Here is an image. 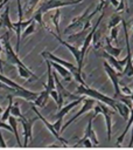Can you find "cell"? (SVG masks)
I'll return each mask as SVG.
<instances>
[{
  "label": "cell",
  "instance_id": "6da1fadb",
  "mask_svg": "<svg viewBox=\"0 0 133 150\" xmlns=\"http://www.w3.org/2000/svg\"><path fill=\"white\" fill-rule=\"evenodd\" d=\"M2 42H4V47H5V50H6V55H7V61L10 63V64H14L16 68H18V73L21 77L26 79V80H29V81H33V80H37L38 76L35 75L27 66H24V63L19 59L18 56V53L13 49L10 42H9V33L6 32L2 38H1Z\"/></svg>",
  "mask_w": 133,
  "mask_h": 150
},
{
  "label": "cell",
  "instance_id": "7a4b0ae2",
  "mask_svg": "<svg viewBox=\"0 0 133 150\" xmlns=\"http://www.w3.org/2000/svg\"><path fill=\"white\" fill-rule=\"evenodd\" d=\"M77 94H79L82 96H89L90 98H93V100H96L98 102L104 103L105 105H108V107L113 108V110H116V111H117V108H118V105L120 103L118 100L108 97V96H106V95L99 93L98 90L92 89V88H90L88 86H80L79 84L77 87Z\"/></svg>",
  "mask_w": 133,
  "mask_h": 150
},
{
  "label": "cell",
  "instance_id": "3957f363",
  "mask_svg": "<svg viewBox=\"0 0 133 150\" xmlns=\"http://www.w3.org/2000/svg\"><path fill=\"white\" fill-rule=\"evenodd\" d=\"M41 56H43V59H48V60H50V61H52V62H56L57 64L63 66L64 68H66V69L71 73L72 77L76 80V82H78L80 86H86L85 81H84V80H83V77H82V73H79V71H78L77 66H75L74 63L68 62V61H65V60H63V59H61V57H58V56L54 55V54H52V53H50V52H47V50L42 52V53H41Z\"/></svg>",
  "mask_w": 133,
  "mask_h": 150
},
{
  "label": "cell",
  "instance_id": "277c9868",
  "mask_svg": "<svg viewBox=\"0 0 133 150\" xmlns=\"http://www.w3.org/2000/svg\"><path fill=\"white\" fill-rule=\"evenodd\" d=\"M96 117L94 116H91L89 122H88V127H86V130L84 132V136L78 139L77 143H75V146H96L98 144V139H97V136L94 134V130L92 128V122Z\"/></svg>",
  "mask_w": 133,
  "mask_h": 150
},
{
  "label": "cell",
  "instance_id": "5b68a950",
  "mask_svg": "<svg viewBox=\"0 0 133 150\" xmlns=\"http://www.w3.org/2000/svg\"><path fill=\"white\" fill-rule=\"evenodd\" d=\"M123 29H124V35H125V42H126V49H127V55H126V64L123 69L121 74H118L120 76H133V63H132V54H131V46H130V38H128V30L126 22L123 20Z\"/></svg>",
  "mask_w": 133,
  "mask_h": 150
},
{
  "label": "cell",
  "instance_id": "8992f818",
  "mask_svg": "<svg viewBox=\"0 0 133 150\" xmlns=\"http://www.w3.org/2000/svg\"><path fill=\"white\" fill-rule=\"evenodd\" d=\"M83 0H47L46 2H43L38 11L44 14L47 12H49L50 9H60L61 7L64 6H71V5H77L79 2H82Z\"/></svg>",
  "mask_w": 133,
  "mask_h": 150
},
{
  "label": "cell",
  "instance_id": "52a82bcc",
  "mask_svg": "<svg viewBox=\"0 0 133 150\" xmlns=\"http://www.w3.org/2000/svg\"><path fill=\"white\" fill-rule=\"evenodd\" d=\"M104 69H105L107 76L110 77V80H111V82H112V84H113V89H114V97H113V98L118 100L119 97L123 96V94L120 93L119 75H118V73H117V71H116V70H114V69H113L106 61H104Z\"/></svg>",
  "mask_w": 133,
  "mask_h": 150
},
{
  "label": "cell",
  "instance_id": "ba28073f",
  "mask_svg": "<svg viewBox=\"0 0 133 150\" xmlns=\"http://www.w3.org/2000/svg\"><path fill=\"white\" fill-rule=\"evenodd\" d=\"M96 104H97V101H96V100L90 98V97H89V98H88V97H85V98H84V101H83V105H82V108L79 109V111H78V112H77V114H76L74 117H71V118H70L68 122H65V123L62 125V128H61V132H62V131H63V130H64L66 127H69V125H70L72 122H75V121H76V120H77L79 116H82L84 112H86V111H89V110L93 109Z\"/></svg>",
  "mask_w": 133,
  "mask_h": 150
},
{
  "label": "cell",
  "instance_id": "9c48e42d",
  "mask_svg": "<svg viewBox=\"0 0 133 150\" xmlns=\"http://www.w3.org/2000/svg\"><path fill=\"white\" fill-rule=\"evenodd\" d=\"M91 7H92V6H89L88 8H85V12H83L79 16L74 18L72 21H71V23L64 29V33L66 34V33H69L70 30H79V32H80V30L83 29L85 22H86V18H88V15L90 14Z\"/></svg>",
  "mask_w": 133,
  "mask_h": 150
},
{
  "label": "cell",
  "instance_id": "30bf717a",
  "mask_svg": "<svg viewBox=\"0 0 133 150\" xmlns=\"http://www.w3.org/2000/svg\"><path fill=\"white\" fill-rule=\"evenodd\" d=\"M54 36H55V39L62 45V46H64V47H66L69 50H70V53L72 54V56L76 59V62H77V68H78V71L79 73H82V67H83V63L80 62V49L78 48V47H75L74 45H71V43H69V42H66V41H64V40H62L61 39V36H58L56 33H54L52 30H49Z\"/></svg>",
  "mask_w": 133,
  "mask_h": 150
},
{
  "label": "cell",
  "instance_id": "8fae6325",
  "mask_svg": "<svg viewBox=\"0 0 133 150\" xmlns=\"http://www.w3.org/2000/svg\"><path fill=\"white\" fill-rule=\"evenodd\" d=\"M18 118L21 121V123H22V125H23L24 142H23V145H22V146H27V145H28V142L32 139V129H33V124H34V122H35L38 117L36 116V117H34V118H32V120H28V118H26V117L21 114Z\"/></svg>",
  "mask_w": 133,
  "mask_h": 150
},
{
  "label": "cell",
  "instance_id": "7c38bea8",
  "mask_svg": "<svg viewBox=\"0 0 133 150\" xmlns=\"http://www.w3.org/2000/svg\"><path fill=\"white\" fill-rule=\"evenodd\" d=\"M51 62V67H54V69H55V71L56 73H58L65 81H68V82H70L71 80H72V75H71V73L66 69V68H64L63 66H61V64H57L56 62H52V61H50Z\"/></svg>",
  "mask_w": 133,
  "mask_h": 150
},
{
  "label": "cell",
  "instance_id": "4fadbf2b",
  "mask_svg": "<svg viewBox=\"0 0 133 150\" xmlns=\"http://www.w3.org/2000/svg\"><path fill=\"white\" fill-rule=\"evenodd\" d=\"M105 41H106V46L104 47L105 48V53H107L108 55H111V56H113L114 59H117L119 55H120V53H121V48H119V47H113V46H111V40H110V38H105Z\"/></svg>",
  "mask_w": 133,
  "mask_h": 150
},
{
  "label": "cell",
  "instance_id": "5bb4252c",
  "mask_svg": "<svg viewBox=\"0 0 133 150\" xmlns=\"http://www.w3.org/2000/svg\"><path fill=\"white\" fill-rule=\"evenodd\" d=\"M50 96V94L46 90V89H43L40 94H38V97L35 100V102H34V105L35 107H38V108H43L46 104H47V102H48V97Z\"/></svg>",
  "mask_w": 133,
  "mask_h": 150
},
{
  "label": "cell",
  "instance_id": "9a60e30c",
  "mask_svg": "<svg viewBox=\"0 0 133 150\" xmlns=\"http://www.w3.org/2000/svg\"><path fill=\"white\" fill-rule=\"evenodd\" d=\"M0 22H2V27H6L10 30H14V25L9 19V7L8 6H6V8H5V12L1 15V21Z\"/></svg>",
  "mask_w": 133,
  "mask_h": 150
},
{
  "label": "cell",
  "instance_id": "2e32d148",
  "mask_svg": "<svg viewBox=\"0 0 133 150\" xmlns=\"http://www.w3.org/2000/svg\"><path fill=\"white\" fill-rule=\"evenodd\" d=\"M103 56H104V57H105V59L107 60L106 62H107V63H108V64H110V66H111V67H112L113 69H116V70H117V71H119V73H120V71L123 73V66L120 64V62H119V60H117V59H114L113 56H111V55H108V54H107V53H105V52H104V54H103Z\"/></svg>",
  "mask_w": 133,
  "mask_h": 150
},
{
  "label": "cell",
  "instance_id": "e0dca14e",
  "mask_svg": "<svg viewBox=\"0 0 133 150\" xmlns=\"http://www.w3.org/2000/svg\"><path fill=\"white\" fill-rule=\"evenodd\" d=\"M132 123H133V108L131 109V114H130V117H128V120H127V125H126L125 130L123 131V134H121V135L118 137V139H117V144H119V143L124 139V137H125V136H126V134L128 132V130H130V128H131Z\"/></svg>",
  "mask_w": 133,
  "mask_h": 150
},
{
  "label": "cell",
  "instance_id": "ac0fdd59",
  "mask_svg": "<svg viewBox=\"0 0 133 150\" xmlns=\"http://www.w3.org/2000/svg\"><path fill=\"white\" fill-rule=\"evenodd\" d=\"M0 82H1V83H4V84H6V86H8V87H10V88H14V89H21V88H22L20 84L15 83L14 81H12L10 79L6 77V76H5V75H2L1 73H0Z\"/></svg>",
  "mask_w": 133,
  "mask_h": 150
},
{
  "label": "cell",
  "instance_id": "d6986e66",
  "mask_svg": "<svg viewBox=\"0 0 133 150\" xmlns=\"http://www.w3.org/2000/svg\"><path fill=\"white\" fill-rule=\"evenodd\" d=\"M60 15H61V11H60V9H56L55 14L51 16V22H52L54 28L56 29L58 36H60V34H61V32H60Z\"/></svg>",
  "mask_w": 133,
  "mask_h": 150
},
{
  "label": "cell",
  "instance_id": "ffe728a7",
  "mask_svg": "<svg viewBox=\"0 0 133 150\" xmlns=\"http://www.w3.org/2000/svg\"><path fill=\"white\" fill-rule=\"evenodd\" d=\"M121 21H123V18H121L120 15H112V16H111V19H110V22H108L107 27H108L110 29H112V28L117 27V26H118V23H120Z\"/></svg>",
  "mask_w": 133,
  "mask_h": 150
},
{
  "label": "cell",
  "instance_id": "44dd1931",
  "mask_svg": "<svg viewBox=\"0 0 133 150\" xmlns=\"http://www.w3.org/2000/svg\"><path fill=\"white\" fill-rule=\"evenodd\" d=\"M42 16H43V14L38 11V9H36V12H35V14L33 15V20L34 21H36V22H38V25L41 26V27H44V23H43V19H42Z\"/></svg>",
  "mask_w": 133,
  "mask_h": 150
},
{
  "label": "cell",
  "instance_id": "7402d4cb",
  "mask_svg": "<svg viewBox=\"0 0 133 150\" xmlns=\"http://www.w3.org/2000/svg\"><path fill=\"white\" fill-rule=\"evenodd\" d=\"M35 29H36V28H35V23H34V21H33V22H32V23H30V25H29V26L23 30V33H22V35H21V36H22V38H27L28 35L33 34V33L35 32Z\"/></svg>",
  "mask_w": 133,
  "mask_h": 150
},
{
  "label": "cell",
  "instance_id": "603a6c76",
  "mask_svg": "<svg viewBox=\"0 0 133 150\" xmlns=\"http://www.w3.org/2000/svg\"><path fill=\"white\" fill-rule=\"evenodd\" d=\"M41 0H29V4L27 5V13L28 14H32L33 13V11L36 8V6L38 5V2H40Z\"/></svg>",
  "mask_w": 133,
  "mask_h": 150
},
{
  "label": "cell",
  "instance_id": "cb8c5ba5",
  "mask_svg": "<svg viewBox=\"0 0 133 150\" xmlns=\"http://www.w3.org/2000/svg\"><path fill=\"white\" fill-rule=\"evenodd\" d=\"M110 30H111L110 40H114V41L117 42V41H118V32H119L118 27H114V28H112V29H110Z\"/></svg>",
  "mask_w": 133,
  "mask_h": 150
},
{
  "label": "cell",
  "instance_id": "d4e9b609",
  "mask_svg": "<svg viewBox=\"0 0 133 150\" xmlns=\"http://www.w3.org/2000/svg\"><path fill=\"white\" fill-rule=\"evenodd\" d=\"M126 7H127V0H119V5L116 8V12H121Z\"/></svg>",
  "mask_w": 133,
  "mask_h": 150
},
{
  "label": "cell",
  "instance_id": "484cf974",
  "mask_svg": "<svg viewBox=\"0 0 133 150\" xmlns=\"http://www.w3.org/2000/svg\"><path fill=\"white\" fill-rule=\"evenodd\" d=\"M50 96L54 98V101L56 102V104L58 103V93H57V90L55 89V90H52L51 93H50Z\"/></svg>",
  "mask_w": 133,
  "mask_h": 150
},
{
  "label": "cell",
  "instance_id": "4316f807",
  "mask_svg": "<svg viewBox=\"0 0 133 150\" xmlns=\"http://www.w3.org/2000/svg\"><path fill=\"white\" fill-rule=\"evenodd\" d=\"M2 27V22H0V28ZM1 38H0V69H1V71H2V64H4V62H2V60H1Z\"/></svg>",
  "mask_w": 133,
  "mask_h": 150
},
{
  "label": "cell",
  "instance_id": "83f0119b",
  "mask_svg": "<svg viewBox=\"0 0 133 150\" xmlns=\"http://www.w3.org/2000/svg\"><path fill=\"white\" fill-rule=\"evenodd\" d=\"M110 2H111V5H113L116 8H117L118 5H119V1H118V0H110Z\"/></svg>",
  "mask_w": 133,
  "mask_h": 150
},
{
  "label": "cell",
  "instance_id": "f1b7e54d",
  "mask_svg": "<svg viewBox=\"0 0 133 150\" xmlns=\"http://www.w3.org/2000/svg\"><path fill=\"white\" fill-rule=\"evenodd\" d=\"M4 1H5V0H0V5H1V4L4 2Z\"/></svg>",
  "mask_w": 133,
  "mask_h": 150
},
{
  "label": "cell",
  "instance_id": "f546056e",
  "mask_svg": "<svg viewBox=\"0 0 133 150\" xmlns=\"http://www.w3.org/2000/svg\"><path fill=\"white\" fill-rule=\"evenodd\" d=\"M0 21H1V16H0Z\"/></svg>",
  "mask_w": 133,
  "mask_h": 150
},
{
  "label": "cell",
  "instance_id": "4dcf8cb0",
  "mask_svg": "<svg viewBox=\"0 0 133 150\" xmlns=\"http://www.w3.org/2000/svg\"><path fill=\"white\" fill-rule=\"evenodd\" d=\"M132 28H133V25H132Z\"/></svg>",
  "mask_w": 133,
  "mask_h": 150
}]
</instances>
